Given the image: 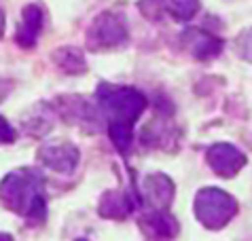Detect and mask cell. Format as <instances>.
I'll return each instance as SVG.
<instances>
[{
    "mask_svg": "<svg viewBox=\"0 0 252 241\" xmlns=\"http://www.w3.org/2000/svg\"><path fill=\"white\" fill-rule=\"evenodd\" d=\"M127 38V28H125L123 17L104 13L102 17L95 19V24L89 32V42L100 47H117Z\"/></svg>",
    "mask_w": 252,
    "mask_h": 241,
    "instance_id": "6da1fadb",
    "label": "cell"
},
{
    "mask_svg": "<svg viewBox=\"0 0 252 241\" xmlns=\"http://www.w3.org/2000/svg\"><path fill=\"white\" fill-rule=\"evenodd\" d=\"M185 42H187V47L201 60L212 58V55H216L220 51V40L208 32H201V30H187Z\"/></svg>",
    "mask_w": 252,
    "mask_h": 241,
    "instance_id": "7a4b0ae2",
    "label": "cell"
},
{
    "mask_svg": "<svg viewBox=\"0 0 252 241\" xmlns=\"http://www.w3.org/2000/svg\"><path fill=\"white\" fill-rule=\"evenodd\" d=\"M40 28H43V11L36 4H30L24 9V17H22V26H19V34L17 38L24 47L34 45Z\"/></svg>",
    "mask_w": 252,
    "mask_h": 241,
    "instance_id": "3957f363",
    "label": "cell"
},
{
    "mask_svg": "<svg viewBox=\"0 0 252 241\" xmlns=\"http://www.w3.org/2000/svg\"><path fill=\"white\" fill-rule=\"evenodd\" d=\"M159 4L174 19H180V21L191 19L199 11V0H159Z\"/></svg>",
    "mask_w": 252,
    "mask_h": 241,
    "instance_id": "277c9868",
    "label": "cell"
},
{
    "mask_svg": "<svg viewBox=\"0 0 252 241\" xmlns=\"http://www.w3.org/2000/svg\"><path fill=\"white\" fill-rule=\"evenodd\" d=\"M2 30H4V15H2V11H0V36H2Z\"/></svg>",
    "mask_w": 252,
    "mask_h": 241,
    "instance_id": "5b68a950",
    "label": "cell"
}]
</instances>
